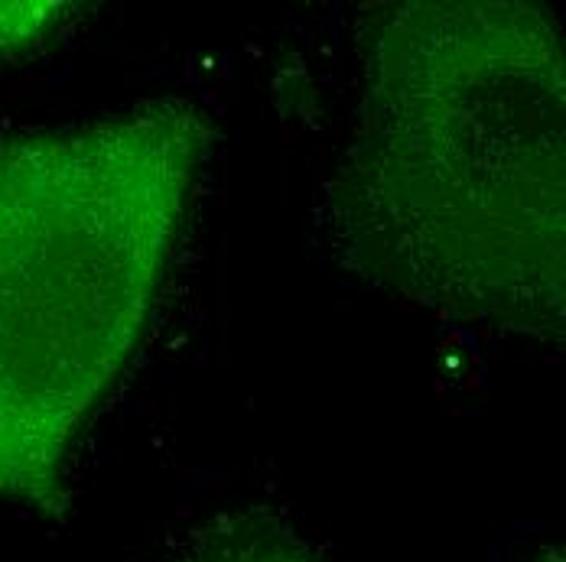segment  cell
<instances>
[{
	"label": "cell",
	"mask_w": 566,
	"mask_h": 562,
	"mask_svg": "<svg viewBox=\"0 0 566 562\" xmlns=\"http://www.w3.org/2000/svg\"><path fill=\"white\" fill-rule=\"evenodd\" d=\"M564 43L514 0L385 7L333 185L361 271L443 316L564 332Z\"/></svg>",
	"instance_id": "cell-1"
},
{
	"label": "cell",
	"mask_w": 566,
	"mask_h": 562,
	"mask_svg": "<svg viewBox=\"0 0 566 562\" xmlns=\"http://www.w3.org/2000/svg\"><path fill=\"white\" fill-rule=\"evenodd\" d=\"M85 3L65 0H0V59L46 50L82 17Z\"/></svg>",
	"instance_id": "cell-3"
},
{
	"label": "cell",
	"mask_w": 566,
	"mask_h": 562,
	"mask_svg": "<svg viewBox=\"0 0 566 562\" xmlns=\"http://www.w3.org/2000/svg\"><path fill=\"white\" fill-rule=\"evenodd\" d=\"M537 562H564V553H560V550H547Z\"/></svg>",
	"instance_id": "cell-5"
},
{
	"label": "cell",
	"mask_w": 566,
	"mask_h": 562,
	"mask_svg": "<svg viewBox=\"0 0 566 562\" xmlns=\"http://www.w3.org/2000/svg\"><path fill=\"white\" fill-rule=\"evenodd\" d=\"M192 562H316L313 553L290 533L268 523L241 520L226 533L212 537Z\"/></svg>",
	"instance_id": "cell-4"
},
{
	"label": "cell",
	"mask_w": 566,
	"mask_h": 562,
	"mask_svg": "<svg viewBox=\"0 0 566 562\" xmlns=\"http://www.w3.org/2000/svg\"><path fill=\"white\" fill-rule=\"evenodd\" d=\"M212 120L144 102L0 137V501L59 513L170 277Z\"/></svg>",
	"instance_id": "cell-2"
}]
</instances>
